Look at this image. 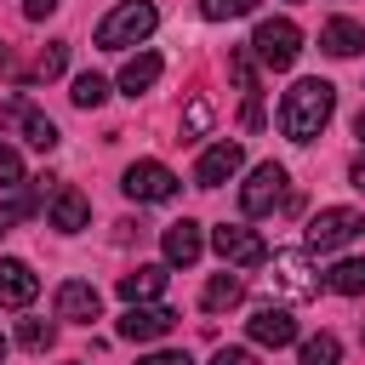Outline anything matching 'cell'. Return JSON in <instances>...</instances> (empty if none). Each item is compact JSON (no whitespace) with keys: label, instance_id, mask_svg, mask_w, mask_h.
<instances>
[{"label":"cell","instance_id":"9","mask_svg":"<svg viewBox=\"0 0 365 365\" xmlns=\"http://www.w3.org/2000/svg\"><path fill=\"white\" fill-rule=\"evenodd\" d=\"M171 325H177V308H165V302H131L114 331H120L125 342H160Z\"/></svg>","mask_w":365,"mask_h":365},{"label":"cell","instance_id":"21","mask_svg":"<svg viewBox=\"0 0 365 365\" xmlns=\"http://www.w3.org/2000/svg\"><path fill=\"white\" fill-rule=\"evenodd\" d=\"M319 285L336 297H365V257H342L331 274H319Z\"/></svg>","mask_w":365,"mask_h":365},{"label":"cell","instance_id":"6","mask_svg":"<svg viewBox=\"0 0 365 365\" xmlns=\"http://www.w3.org/2000/svg\"><path fill=\"white\" fill-rule=\"evenodd\" d=\"M211 245H217V257H222L228 268H257V262H268V240H262L257 228H245V222L211 228Z\"/></svg>","mask_w":365,"mask_h":365},{"label":"cell","instance_id":"4","mask_svg":"<svg viewBox=\"0 0 365 365\" xmlns=\"http://www.w3.org/2000/svg\"><path fill=\"white\" fill-rule=\"evenodd\" d=\"M251 57H257L262 68H291V63L302 57V29H297L291 17H262L257 34H251Z\"/></svg>","mask_w":365,"mask_h":365},{"label":"cell","instance_id":"24","mask_svg":"<svg viewBox=\"0 0 365 365\" xmlns=\"http://www.w3.org/2000/svg\"><path fill=\"white\" fill-rule=\"evenodd\" d=\"M228 74L240 80V91H245V97H257V57H251V46L228 51Z\"/></svg>","mask_w":365,"mask_h":365},{"label":"cell","instance_id":"10","mask_svg":"<svg viewBox=\"0 0 365 365\" xmlns=\"http://www.w3.org/2000/svg\"><path fill=\"white\" fill-rule=\"evenodd\" d=\"M285 297H319V274L308 268L302 251H274V274H268Z\"/></svg>","mask_w":365,"mask_h":365},{"label":"cell","instance_id":"16","mask_svg":"<svg viewBox=\"0 0 365 365\" xmlns=\"http://www.w3.org/2000/svg\"><path fill=\"white\" fill-rule=\"evenodd\" d=\"M245 331H251V342H262V348H291V342H297V319H291L285 308H257V314L245 319Z\"/></svg>","mask_w":365,"mask_h":365},{"label":"cell","instance_id":"33","mask_svg":"<svg viewBox=\"0 0 365 365\" xmlns=\"http://www.w3.org/2000/svg\"><path fill=\"white\" fill-rule=\"evenodd\" d=\"M348 182L365 194V154H354V165H348Z\"/></svg>","mask_w":365,"mask_h":365},{"label":"cell","instance_id":"5","mask_svg":"<svg viewBox=\"0 0 365 365\" xmlns=\"http://www.w3.org/2000/svg\"><path fill=\"white\" fill-rule=\"evenodd\" d=\"M285 182H291V177H285V165L262 160V165L245 177V188H240V211H245V217H268V211H279V205H285V194H291Z\"/></svg>","mask_w":365,"mask_h":365},{"label":"cell","instance_id":"30","mask_svg":"<svg viewBox=\"0 0 365 365\" xmlns=\"http://www.w3.org/2000/svg\"><path fill=\"white\" fill-rule=\"evenodd\" d=\"M211 365H257V354H251V348H217Z\"/></svg>","mask_w":365,"mask_h":365},{"label":"cell","instance_id":"20","mask_svg":"<svg viewBox=\"0 0 365 365\" xmlns=\"http://www.w3.org/2000/svg\"><path fill=\"white\" fill-rule=\"evenodd\" d=\"M240 302H245L240 274H217V279L200 291V308H205V314H228V308H240Z\"/></svg>","mask_w":365,"mask_h":365},{"label":"cell","instance_id":"8","mask_svg":"<svg viewBox=\"0 0 365 365\" xmlns=\"http://www.w3.org/2000/svg\"><path fill=\"white\" fill-rule=\"evenodd\" d=\"M0 125H6V131H23V143H34L40 154L57 148V125H51L29 97H6V103H0Z\"/></svg>","mask_w":365,"mask_h":365},{"label":"cell","instance_id":"14","mask_svg":"<svg viewBox=\"0 0 365 365\" xmlns=\"http://www.w3.org/2000/svg\"><path fill=\"white\" fill-rule=\"evenodd\" d=\"M97 314H103V297H97V285H86V279H63V285H57V319L91 325Z\"/></svg>","mask_w":365,"mask_h":365},{"label":"cell","instance_id":"23","mask_svg":"<svg viewBox=\"0 0 365 365\" xmlns=\"http://www.w3.org/2000/svg\"><path fill=\"white\" fill-rule=\"evenodd\" d=\"M336 359H342V342L331 331H319V336L302 342V365H336Z\"/></svg>","mask_w":365,"mask_h":365},{"label":"cell","instance_id":"31","mask_svg":"<svg viewBox=\"0 0 365 365\" xmlns=\"http://www.w3.org/2000/svg\"><path fill=\"white\" fill-rule=\"evenodd\" d=\"M137 365H194V359H188L182 348H160V354H143Z\"/></svg>","mask_w":365,"mask_h":365},{"label":"cell","instance_id":"18","mask_svg":"<svg viewBox=\"0 0 365 365\" xmlns=\"http://www.w3.org/2000/svg\"><path fill=\"white\" fill-rule=\"evenodd\" d=\"M160 291H165V268H160V262H143V268L120 274V297H125V302H154Z\"/></svg>","mask_w":365,"mask_h":365},{"label":"cell","instance_id":"17","mask_svg":"<svg viewBox=\"0 0 365 365\" xmlns=\"http://www.w3.org/2000/svg\"><path fill=\"white\" fill-rule=\"evenodd\" d=\"M319 51H331V57H354V51H365V23H354V17H331V23L319 29Z\"/></svg>","mask_w":365,"mask_h":365},{"label":"cell","instance_id":"11","mask_svg":"<svg viewBox=\"0 0 365 365\" xmlns=\"http://www.w3.org/2000/svg\"><path fill=\"white\" fill-rule=\"evenodd\" d=\"M40 297V274L23 257H0V308H29Z\"/></svg>","mask_w":365,"mask_h":365},{"label":"cell","instance_id":"15","mask_svg":"<svg viewBox=\"0 0 365 365\" xmlns=\"http://www.w3.org/2000/svg\"><path fill=\"white\" fill-rule=\"evenodd\" d=\"M46 217H51V228L57 234H80L86 222H91V205H86V194L80 188H51V205H46Z\"/></svg>","mask_w":365,"mask_h":365},{"label":"cell","instance_id":"28","mask_svg":"<svg viewBox=\"0 0 365 365\" xmlns=\"http://www.w3.org/2000/svg\"><path fill=\"white\" fill-rule=\"evenodd\" d=\"M17 182H29L23 177V160H17L11 143H0V188H17Z\"/></svg>","mask_w":365,"mask_h":365},{"label":"cell","instance_id":"29","mask_svg":"<svg viewBox=\"0 0 365 365\" xmlns=\"http://www.w3.org/2000/svg\"><path fill=\"white\" fill-rule=\"evenodd\" d=\"M205 125H211V103H205V97H194V103H188V114H182V137H200Z\"/></svg>","mask_w":365,"mask_h":365},{"label":"cell","instance_id":"2","mask_svg":"<svg viewBox=\"0 0 365 365\" xmlns=\"http://www.w3.org/2000/svg\"><path fill=\"white\" fill-rule=\"evenodd\" d=\"M154 23H160V11H154V0H120L103 23H97V46L103 51H125V46H143L148 34H154Z\"/></svg>","mask_w":365,"mask_h":365},{"label":"cell","instance_id":"32","mask_svg":"<svg viewBox=\"0 0 365 365\" xmlns=\"http://www.w3.org/2000/svg\"><path fill=\"white\" fill-rule=\"evenodd\" d=\"M57 6H63V0H23V17H29V23H46Z\"/></svg>","mask_w":365,"mask_h":365},{"label":"cell","instance_id":"12","mask_svg":"<svg viewBox=\"0 0 365 365\" xmlns=\"http://www.w3.org/2000/svg\"><path fill=\"white\" fill-rule=\"evenodd\" d=\"M240 165H245V148H240V143H211V148L200 154V165H194V182H200V188H222Z\"/></svg>","mask_w":365,"mask_h":365},{"label":"cell","instance_id":"35","mask_svg":"<svg viewBox=\"0 0 365 365\" xmlns=\"http://www.w3.org/2000/svg\"><path fill=\"white\" fill-rule=\"evenodd\" d=\"M0 68H11V51H6V46H0Z\"/></svg>","mask_w":365,"mask_h":365},{"label":"cell","instance_id":"19","mask_svg":"<svg viewBox=\"0 0 365 365\" xmlns=\"http://www.w3.org/2000/svg\"><path fill=\"white\" fill-rule=\"evenodd\" d=\"M160 68H165V63H160V51H137V57L120 68V91H125V97H143V91L160 80Z\"/></svg>","mask_w":365,"mask_h":365},{"label":"cell","instance_id":"3","mask_svg":"<svg viewBox=\"0 0 365 365\" xmlns=\"http://www.w3.org/2000/svg\"><path fill=\"white\" fill-rule=\"evenodd\" d=\"M302 240H308V251H342V245L365 240V211H354V205H325V211L308 217Z\"/></svg>","mask_w":365,"mask_h":365},{"label":"cell","instance_id":"13","mask_svg":"<svg viewBox=\"0 0 365 365\" xmlns=\"http://www.w3.org/2000/svg\"><path fill=\"white\" fill-rule=\"evenodd\" d=\"M160 251H165V262H171V268H194V262H200V251H205V234H200V222H194V217L171 222V228L160 234Z\"/></svg>","mask_w":365,"mask_h":365},{"label":"cell","instance_id":"34","mask_svg":"<svg viewBox=\"0 0 365 365\" xmlns=\"http://www.w3.org/2000/svg\"><path fill=\"white\" fill-rule=\"evenodd\" d=\"M354 131H359V143H365V108H359V114H354Z\"/></svg>","mask_w":365,"mask_h":365},{"label":"cell","instance_id":"25","mask_svg":"<svg viewBox=\"0 0 365 365\" xmlns=\"http://www.w3.org/2000/svg\"><path fill=\"white\" fill-rule=\"evenodd\" d=\"M17 342L40 354V348H51V342H57V325H51V319H23V325H17Z\"/></svg>","mask_w":365,"mask_h":365},{"label":"cell","instance_id":"7","mask_svg":"<svg viewBox=\"0 0 365 365\" xmlns=\"http://www.w3.org/2000/svg\"><path fill=\"white\" fill-rule=\"evenodd\" d=\"M120 188H125L137 205H160V200H171V194H177V171H171V165H160V160H137V165H125Z\"/></svg>","mask_w":365,"mask_h":365},{"label":"cell","instance_id":"22","mask_svg":"<svg viewBox=\"0 0 365 365\" xmlns=\"http://www.w3.org/2000/svg\"><path fill=\"white\" fill-rule=\"evenodd\" d=\"M74 108H103V97H108V80L103 74H74Z\"/></svg>","mask_w":365,"mask_h":365},{"label":"cell","instance_id":"1","mask_svg":"<svg viewBox=\"0 0 365 365\" xmlns=\"http://www.w3.org/2000/svg\"><path fill=\"white\" fill-rule=\"evenodd\" d=\"M336 114V86L331 80H297L285 97H279V131L291 143H314Z\"/></svg>","mask_w":365,"mask_h":365},{"label":"cell","instance_id":"36","mask_svg":"<svg viewBox=\"0 0 365 365\" xmlns=\"http://www.w3.org/2000/svg\"><path fill=\"white\" fill-rule=\"evenodd\" d=\"M6 348H11V342H6V336H0V365H6Z\"/></svg>","mask_w":365,"mask_h":365},{"label":"cell","instance_id":"27","mask_svg":"<svg viewBox=\"0 0 365 365\" xmlns=\"http://www.w3.org/2000/svg\"><path fill=\"white\" fill-rule=\"evenodd\" d=\"M63 63H68V40H51V46L40 51L34 74H40V80H57V74H63Z\"/></svg>","mask_w":365,"mask_h":365},{"label":"cell","instance_id":"26","mask_svg":"<svg viewBox=\"0 0 365 365\" xmlns=\"http://www.w3.org/2000/svg\"><path fill=\"white\" fill-rule=\"evenodd\" d=\"M245 11H257V0H200L205 23H228V17H245Z\"/></svg>","mask_w":365,"mask_h":365}]
</instances>
